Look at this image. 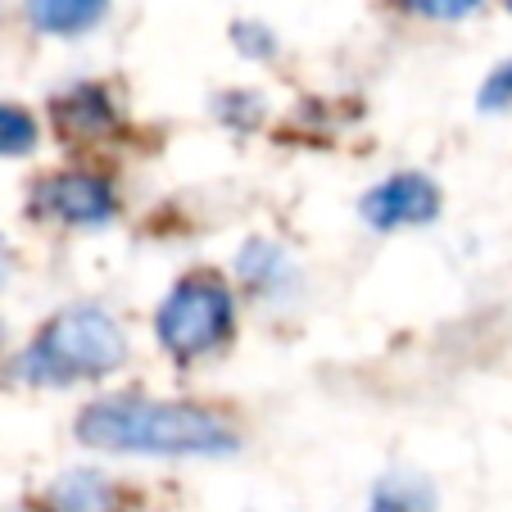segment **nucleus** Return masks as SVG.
<instances>
[{
  "instance_id": "obj_1",
  "label": "nucleus",
  "mask_w": 512,
  "mask_h": 512,
  "mask_svg": "<svg viewBox=\"0 0 512 512\" xmlns=\"http://www.w3.org/2000/svg\"><path fill=\"white\" fill-rule=\"evenodd\" d=\"M78 440L109 454H159V458H213L232 454L236 431L218 413L173 399L114 395L78 413Z\"/></svg>"
},
{
  "instance_id": "obj_2",
  "label": "nucleus",
  "mask_w": 512,
  "mask_h": 512,
  "mask_svg": "<svg viewBox=\"0 0 512 512\" xmlns=\"http://www.w3.org/2000/svg\"><path fill=\"white\" fill-rule=\"evenodd\" d=\"M127 363V331L100 304H68L14 358L10 377L23 386H73L109 377Z\"/></svg>"
},
{
  "instance_id": "obj_3",
  "label": "nucleus",
  "mask_w": 512,
  "mask_h": 512,
  "mask_svg": "<svg viewBox=\"0 0 512 512\" xmlns=\"http://www.w3.org/2000/svg\"><path fill=\"white\" fill-rule=\"evenodd\" d=\"M232 327H236L232 290L209 268L186 272L155 313V336L177 363H195V358L213 354L232 336Z\"/></svg>"
},
{
  "instance_id": "obj_4",
  "label": "nucleus",
  "mask_w": 512,
  "mask_h": 512,
  "mask_svg": "<svg viewBox=\"0 0 512 512\" xmlns=\"http://www.w3.org/2000/svg\"><path fill=\"white\" fill-rule=\"evenodd\" d=\"M32 213L68 227H105L118 213V195L100 173H55L32 191Z\"/></svg>"
},
{
  "instance_id": "obj_5",
  "label": "nucleus",
  "mask_w": 512,
  "mask_h": 512,
  "mask_svg": "<svg viewBox=\"0 0 512 512\" xmlns=\"http://www.w3.org/2000/svg\"><path fill=\"white\" fill-rule=\"evenodd\" d=\"M363 223L377 232H399V227H426L440 213V186L426 173H395L377 182L358 200Z\"/></svg>"
},
{
  "instance_id": "obj_6",
  "label": "nucleus",
  "mask_w": 512,
  "mask_h": 512,
  "mask_svg": "<svg viewBox=\"0 0 512 512\" xmlns=\"http://www.w3.org/2000/svg\"><path fill=\"white\" fill-rule=\"evenodd\" d=\"M114 481L100 476L96 467H73L46 490L50 512H114Z\"/></svg>"
},
{
  "instance_id": "obj_7",
  "label": "nucleus",
  "mask_w": 512,
  "mask_h": 512,
  "mask_svg": "<svg viewBox=\"0 0 512 512\" xmlns=\"http://www.w3.org/2000/svg\"><path fill=\"white\" fill-rule=\"evenodd\" d=\"M55 118L68 141H73V136H100L114 127V100H109L105 87L82 82V87H73L64 100H55Z\"/></svg>"
},
{
  "instance_id": "obj_8",
  "label": "nucleus",
  "mask_w": 512,
  "mask_h": 512,
  "mask_svg": "<svg viewBox=\"0 0 512 512\" xmlns=\"http://www.w3.org/2000/svg\"><path fill=\"white\" fill-rule=\"evenodd\" d=\"M109 14V0H32L28 19L37 32L50 37H82V32L100 28Z\"/></svg>"
},
{
  "instance_id": "obj_9",
  "label": "nucleus",
  "mask_w": 512,
  "mask_h": 512,
  "mask_svg": "<svg viewBox=\"0 0 512 512\" xmlns=\"http://www.w3.org/2000/svg\"><path fill=\"white\" fill-rule=\"evenodd\" d=\"M368 512H435V485L413 472H390L372 490Z\"/></svg>"
},
{
  "instance_id": "obj_10",
  "label": "nucleus",
  "mask_w": 512,
  "mask_h": 512,
  "mask_svg": "<svg viewBox=\"0 0 512 512\" xmlns=\"http://www.w3.org/2000/svg\"><path fill=\"white\" fill-rule=\"evenodd\" d=\"M290 277V259L277 250V245L268 241H250L241 250V281L250 290H259V295H272V290H281Z\"/></svg>"
},
{
  "instance_id": "obj_11",
  "label": "nucleus",
  "mask_w": 512,
  "mask_h": 512,
  "mask_svg": "<svg viewBox=\"0 0 512 512\" xmlns=\"http://www.w3.org/2000/svg\"><path fill=\"white\" fill-rule=\"evenodd\" d=\"M37 141H41L37 118H32L23 105H10V100H0V159L32 155V150H37Z\"/></svg>"
},
{
  "instance_id": "obj_12",
  "label": "nucleus",
  "mask_w": 512,
  "mask_h": 512,
  "mask_svg": "<svg viewBox=\"0 0 512 512\" xmlns=\"http://www.w3.org/2000/svg\"><path fill=\"white\" fill-rule=\"evenodd\" d=\"M395 5H404V10H408V14H417V19L458 23V19H467V14L481 10L485 0H395Z\"/></svg>"
},
{
  "instance_id": "obj_13",
  "label": "nucleus",
  "mask_w": 512,
  "mask_h": 512,
  "mask_svg": "<svg viewBox=\"0 0 512 512\" xmlns=\"http://www.w3.org/2000/svg\"><path fill=\"white\" fill-rule=\"evenodd\" d=\"M232 41L245 59H272L277 55V37H272L263 23H236L232 28Z\"/></svg>"
},
{
  "instance_id": "obj_14",
  "label": "nucleus",
  "mask_w": 512,
  "mask_h": 512,
  "mask_svg": "<svg viewBox=\"0 0 512 512\" xmlns=\"http://www.w3.org/2000/svg\"><path fill=\"white\" fill-rule=\"evenodd\" d=\"M481 109H485V114H508V109H512V59H508V64H499L490 78H485Z\"/></svg>"
},
{
  "instance_id": "obj_15",
  "label": "nucleus",
  "mask_w": 512,
  "mask_h": 512,
  "mask_svg": "<svg viewBox=\"0 0 512 512\" xmlns=\"http://www.w3.org/2000/svg\"><path fill=\"white\" fill-rule=\"evenodd\" d=\"M218 114L232 127H254L263 118V100L250 96V91H227V96L218 100Z\"/></svg>"
},
{
  "instance_id": "obj_16",
  "label": "nucleus",
  "mask_w": 512,
  "mask_h": 512,
  "mask_svg": "<svg viewBox=\"0 0 512 512\" xmlns=\"http://www.w3.org/2000/svg\"><path fill=\"white\" fill-rule=\"evenodd\" d=\"M5 272H10V250H5V241H0V286H5Z\"/></svg>"
},
{
  "instance_id": "obj_17",
  "label": "nucleus",
  "mask_w": 512,
  "mask_h": 512,
  "mask_svg": "<svg viewBox=\"0 0 512 512\" xmlns=\"http://www.w3.org/2000/svg\"><path fill=\"white\" fill-rule=\"evenodd\" d=\"M503 5H508V10H512V0H503Z\"/></svg>"
}]
</instances>
